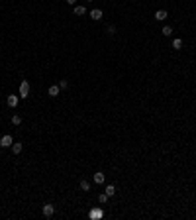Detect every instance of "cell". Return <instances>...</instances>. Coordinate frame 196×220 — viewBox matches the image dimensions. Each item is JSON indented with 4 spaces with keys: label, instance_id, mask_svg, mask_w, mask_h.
<instances>
[{
    "label": "cell",
    "instance_id": "cell-14",
    "mask_svg": "<svg viewBox=\"0 0 196 220\" xmlns=\"http://www.w3.org/2000/svg\"><path fill=\"white\" fill-rule=\"evenodd\" d=\"M80 189H83V191H90V183L83 179V181H80Z\"/></svg>",
    "mask_w": 196,
    "mask_h": 220
},
{
    "label": "cell",
    "instance_id": "cell-11",
    "mask_svg": "<svg viewBox=\"0 0 196 220\" xmlns=\"http://www.w3.org/2000/svg\"><path fill=\"white\" fill-rule=\"evenodd\" d=\"M106 195H108V197H114V195H116V187H114V185H108V187H106Z\"/></svg>",
    "mask_w": 196,
    "mask_h": 220
},
{
    "label": "cell",
    "instance_id": "cell-9",
    "mask_svg": "<svg viewBox=\"0 0 196 220\" xmlns=\"http://www.w3.org/2000/svg\"><path fill=\"white\" fill-rule=\"evenodd\" d=\"M59 84H51V87H49V94H51V96H57V94H59Z\"/></svg>",
    "mask_w": 196,
    "mask_h": 220
},
{
    "label": "cell",
    "instance_id": "cell-1",
    "mask_svg": "<svg viewBox=\"0 0 196 220\" xmlns=\"http://www.w3.org/2000/svg\"><path fill=\"white\" fill-rule=\"evenodd\" d=\"M28 96H29V83L22 81V84H20V99H28Z\"/></svg>",
    "mask_w": 196,
    "mask_h": 220
},
{
    "label": "cell",
    "instance_id": "cell-7",
    "mask_svg": "<svg viewBox=\"0 0 196 220\" xmlns=\"http://www.w3.org/2000/svg\"><path fill=\"white\" fill-rule=\"evenodd\" d=\"M102 10H92V12H90V18L92 20H102Z\"/></svg>",
    "mask_w": 196,
    "mask_h": 220
},
{
    "label": "cell",
    "instance_id": "cell-17",
    "mask_svg": "<svg viewBox=\"0 0 196 220\" xmlns=\"http://www.w3.org/2000/svg\"><path fill=\"white\" fill-rule=\"evenodd\" d=\"M67 87H69L67 79H61V81H59V89H67Z\"/></svg>",
    "mask_w": 196,
    "mask_h": 220
},
{
    "label": "cell",
    "instance_id": "cell-10",
    "mask_svg": "<svg viewBox=\"0 0 196 220\" xmlns=\"http://www.w3.org/2000/svg\"><path fill=\"white\" fill-rule=\"evenodd\" d=\"M75 14L77 16H84L86 14V8H84V6H75Z\"/></svg>",
    "mask_w": 196,
    "mask_h": 220
},
{
    "label": "cell",
    "instance_id": "cell-3",
    "mask_svg": "<svg viewBox=\"0 0 196 220\" xmlns=\"http://www.w3.org/2000/svg\"><path fill=\"white\" fill-rule=\"evenodd\" d=\"M53 212H55L53 204H43V216H45V218H51Z\"/></svg>",
    "mask_w": 196,
    "mask_h": 220
},
{
    "label": "cell",
    "instance_id": "cell-16",
    "mask_svg": "<svg viewBox=\"0 0 196 220\" xmlns=\"http://www.w3.org/2000/svg\"><path fill=\"white\" fill-rule=\"evenodd\" d=\"M12 124H14V126H20V124H22V118H20L18 114H16V116H12Z\"/></svg>",
    "mask_w": 196,
    "mask_h": 220
},
{
    "label": "cell",
    "instance_id": "cell-8",
    "mask_svg": "<svg viewBox=\"0 0 196 220\" xmlns=\"http://www.w3.org/2000/svg\"><path fill=\"white\" fill-rule=\"evenodd\" d=\"M20 151H22V144H20V141H14V144H12V153L18 155Z\"/></svg>",
    "mask_w": 196,
    "mask_h": 220
},
{
    "label": "cell",
    "instance_id": "cell-18",
    "mask_svg": "<svg viewBox=\"0 0 196 220\" xmlns=\"http://www.w3.org/2000/svg\"><path fill=\"white\" fill-rule=\"evenodd\" d=\"M106 201H108V195H106V193H102V195L98 197V202H102V204H104Z\"/></svg>",
    "mask_w": 196,
    "mask_h": 220
},
{
    "label": "cell",
    "instance_id": "cell-20",
    "mask_svg": "<svg viewBox=\"0 0 196 220\" xmlns=\"http://www.w3.org/2000/svg\"><path fill=\"white\" fill-rule=\"evenodd\" d=\"M75 2H77V0H67V4H71V6L75 4Z\"/></svg>",
    "mask_w": 196,
    "mask_h": 220
},
{
    "label": "cell",
    "instance_id": "cell-6",
    "mask_svg": "<svg viewBox=\"0 0 196 220\" xmlns=\"http://www.w3.org/2000/svg\"><path fill=\"white\" fill-rule=\"evenodd\" d=\"M94 183H98V185H102V183H104V179H106V177H104V173H100V171H98V173H94Z\"/></svg>",
    "mask_w": 196,
    "mask_h": 220
},
{
    "label": "cell",
    "instance_id": "cell-12",
    "mask_svg": "<svg viewBox=\"0 0 196 220\" xmlns=\"http://www.w3.org/2000/svg\"><path fill=\"white\" fill-rule=\"evenodd\" d=\"M161 32H163V36H167V38H169V36H173V28H171V26H165Z\"/></svg>",
    "mask_w": 196,
    "mask_h": 220
},
{
    "label": "cell",
    "instance_id": "cell-19",
    "mask_svg": "<svg viewBox=\"0 0 196 220\" xmlns=\"http://www.w3.org/2000/svg\"><path fill=\"white\" fill-rule=\"evenodd\" d=\"M106 32H108V36H114V33H116V28H114V26H108Z\"/></svg>",
    "mask_w": 196,
    "mask_h": 220
},
{
    "label": "cell",
    "instance_id": "cell-21",
    "mask_svg": "<svg viewBox=\"0 0 196 220\" xmlns=\"http://www.w3.org/2000/svg\"><path fill=\"white\" fill-rule=\"evenodd\" d=\"M86 2H92V0H86Z\"/></svg>",
    "mask_w": 196,
    "mask_h": 220
},
{
    "label": "cell",
    "instance_id": "cell-2",
    "mask_svg": "<svg viewBox=\"0 0 196 220\" xmlns=\"http://www.w3.org/2000/svg\"><path fill=\"white\" fill-rule=\"evenodd\" d=\"M12 144H14L12 136H2L0 138V145H2V147H12Z\"/></svg>",
    "mask_w": 196,
    "mask_h": 220
},
{
    "label": "cell",
    "instance_id": "cell-4",
    "mask_svg": "<svg viewBox=\"0 0 196 220\" xmlns=\"http://www.w3.org/2000/svg\"><path fill=\"white\" fill-rule=\"evenodd\" d=\"M6 102H8L10 108H16L18 106V94H10L8 99H6Z\"/></svg>",
    "mask_w": 196,
    "mask_h": 220
},
{
    "label": "cell",
    "instance_id": "cell-13",
    "mask_svg": "<svg viewBox=\"0 0 196 220\" xmlns=\"http://www.w3.org/2000/svg\"><path fill=\"white\" fill-rule=\"evenodd\" d=\"M173 47H175V49H181V47H182V39L181 38L173 39Z\"/></svg>",
    "mask_w": 196,
    "mask_h": 220
},
{
    "label": "cell",
    "instance_id": "cell-15",
    "mask_svg": "<svg viewBox=\"0 0 196 220\" xmlns=\"http://www.w3.org/2000/svg\"><path fill=\"white\" fill-rule=\"evenodd\" d=\"M90 216H92V218H100V216H102V210H100V208H94V210L90 212Z\"/></svg>",
    "mask_w": 196,
    "mask_h": 220
},
{
    "label": "cell",
    "instance_id": "cell-5",
    "mask_svg": "<svg viewBox=\"0 0 196 220\" xmlns=\"http://www.w3.org/2000/svg\"><path fill=\"white\" fill-rule=\"evenodd\" d=\"M167 10H157L155 12V20H159V22H163V20H167Z\"/></svg>",
    "mask_w": 196,
    "mask_h": 220
}]
</instances>
